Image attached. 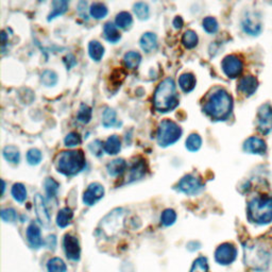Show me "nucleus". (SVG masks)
I'll list each match as a JSON object with an SVG mask.
<instances>
[{
	"instance_id": "obj_1",
	"label": "nucleus",
	"mask_w": 272,
	"mask_h": 272,
	"mask_svg": "<svg viewBox=\"0 0 272 272\" xmlns=\"http://www.w3.org/2000/svg\"><path fill=\"white\" fill-rule=\"evenodd\" d=\"M179 103V97L177 94L176 84L174 79L167 78L160 82L154 93L153 104L158 112H169L174 110Z\"/></svg>"
},
{
	"instance_id": "obj_2",
	"label": "nucleus",
	"mask_w": 272,
	"mask_h": 272,
	"mask_svg": "<svg viewBox=\"0 0 272 272\" xmlns=\"http://www.w3.org/2000/svg\"><path fill=\"white\" fill-rule=\"evenodd\" d=\"M233 108V100L225 89H218L209 97L204 105V112L216 120L227 119Z\"/></svg>"
},
{
	"instance_id": "obj_3",
	"label": "nucleus",
	"mask_w": 272,
	"mask_h": 272,
	"mask_svg": "<svg viewBox=\"0 0 272 272\" xmlns=\"http://www.w3.org/2000/svg\"><path fill=\"white\" fill-rule=\"evenodd\" d=\"M248 218L256 225H267L272 221V197L261 196L252 199L248 205Z\"/></svg>"
},
{
	"instance_id": "obj_4",
	"label": "nucleus",
	"mask_w": 272,
	"mask_h": 272,
	"mask_svg": "<svg viewBox=\"0 0 272 272\" xmlns=\"http://www.w3.org/2000/svg\"><path fill=\"white\" fill-rule=\"evenodd\" d=\"M85 166V156L81 150L64 151L58 157L57 168L65 176H74Z\"/></svg>"
},
{
	"instance_id": "obj_5",
	"label": "nucleus",
	"mask_w": 272,
	"mask_h": 272,
	"mask_svg": "<svg viewBox=\"0 0 272 272\" xmlns=\"http://www.w3.org/2000/svg\"><path fill=\"white\" fill-rule=\"evenodd\" d=\"M270 255L268 251L260 246H248L245 248V263L255 271H264L269 266Z\"/></svg>"
},
{
	"instance_id": "obj_6",
	"label": "nucleus",
	"mask_w": 272,
	"mask_h": 272,
	"mask_svg": "<svg viewBox=\"0 0 272 272\" xmlns=\"http://www.w3.org/2000/svg\"><path fill=\"white\" fill-rule=\"evenodd\" d=\"M182 135L181 129L173 120H163L157 129V143L159 146L167 147L175 144Z\"/></svg>"
},
{
	"instance_id": "obj_7",
	"label": "nucleus",
	"mask_w": 272,
	"mask_h": 272,
	"mask_svg": "<svg viewBox=\"0 0 272 272\" xmlns=\"http://www.w3.org/2000/svg\"><path fill=\"white\" fill-rule=\"evenodd\" d=\"M178 189L186 195H197L203 189V184L199 178L193 175H187L181 179Z\"/></svg>"
},
{
	"instance_id": "obj_8",
	"label": "nucleus",
	"mask_w": 272,
	"mask_h": 272,
	"mask_svg": "<svg viewBox=\"0 0 272 272\" xmlns=\"http://www.w3.org/2000/svg\"><path fill=\"white\" fill-rule=\"evenodd\" d=\"M237 256V250L232 244L220 245L215 251V259L220 265H230Z\"/></svg>"
},
{
	"instance_id": "obj_9",
	"label": "nucleus",
	"mask_w": 272,
	"mask_h": 272,
	"mask_svg": "<svg viewBox=\"0 0 272 272\" xmlns=\"http://www.w3.org/2000/svg\"><path fill=\"white\" fill-rule=\"evenodd\" d=\"M243 67L244 65H243V62H241V60L234 55L226 57L223 61L224 73L229 78H232V79L238 77L241 74V72H243Z\"/></svg>"
},
{
	"instance_id": "obj_10",
	"label": "nucleus",
	"mask_w": 272,
	"mask_h": 272,
	"mask_svg": "<svg viewBox=\"0 0 272 272\" xmlns=\"http://www.w3.org/2000/svg\"><path fill=\"white\" fill-rule=\"evenodd\" d=\"M258 131L263 134H268L272 131V107L269 104L261 105L257 116Z\"/></svg>"
},
{
	"instance_id": "obj_11",
	"label": "nucleus",
	"mask_w": 272,
	"mask_h": 272,
	"mask_svg": "<svg viewBox=\"0 0 272 272\" xmlns=\"http://www.w3.org/2000/svg\"><path fill=\"white\" fill-rule=\"evenodd\" d=\"M64 250L66 256L72 260H78L80 258V254H81V248L79 245V240L76 236H73L70 234H66L64 237Z\"/></svg>"
},
{
	"instance_id": "obj_12",
	"label": "nucleus",
	"mask_w": 272,
	"mask_h": 272,
	"mask_svg": "<svg viewBox=\"0 0 272 272\" xmlns=\"http://www.w3.org/2000/svg\"><path fill=\"white\" fill-rule=\"evenodd\" d=\"M104 195V188L99 183H92L84 191L83 202L86 205H93Z\"/></svg>"
},
{
	"instance_id": "obj_13",
	"label": "nucleus",
	"mask_w": 272,
	"mask_h": 272,
	"mask_svg": "<svg viewBox=\"0 0 272 272\" xmlns=\"http://www.w3.org/2000/svg\"><path fill=\"white\" fill-rule=\"evenodd\" d=\"M244 150L252 154H264L267 150V146L261 138L250 137L244 144Z\"/></svg>"
},
{
	"instance_id": "obj_14",
	"label": "nucleus",
	"mask_w": 272,
	"mask_h": 272,
	"mask_svg": "<svg viewBox=\"0 0 272 272\" xmlns=\"http://www.w3.org/2000/svg\"><path fill=\"white\" fill-rule=\"evenodd\" d=\"M34 206H35V211L36 216L39 223H41L44 227L49 226L50 224V216L48 213V209L46 207V204L44 202V199L41 195H35L34 197Z\"/></svg>"
},
{
	"instance_id": "obj_15",
	"label": "nucleus",
	"mask_w": 272,
	"mask_h": 272,
	"mask_svg": "<svg viewBox=\"0 0 272 272\" xmlns=\"http://www.w3.org/2000/svg\"><path fill=\"white\" fill-rule=\"evenodd\" d=\"M258 86V82L255 77L253 76H246L243 79H240L238 83V89L239 92L243 94L250 96L253 94Z\"/></svg>"
},
{
	"instance_id": "obj_16",
	"label": "nucleus",
	"mask_w": 272,
	"mask_h": 272,
	"mask_svg": "<svg viewBox=\"0 0 272 272\" xmlns=\"http://www.w3.org/2000/svg\"><path fill=\"white\" fill-rule=\"evenodd\" d=\"M27 238L29 244L32 248L38 249L43 245V239L41 236V230L37 227L36 224H31L27 229Z\"/></svg>"
},
{
	"instance_id": "obj_17",
	"label": "nucleus",
	"mask_w": 272,
	"mask_h": 272,
	"mask_svg": "<svg viewBox=\"0 0 272 272\" xmlns=\"http://www.w3.org/2000/svg\"><path fill=\"white\" fill-rule=\"evenodd\" d=\"M243 28L247 33L250 35H257L260 32L261 25L258 21V18L254 16H246L243 22Z\"/></svg>"
},
{
	"instance_id": "obj_18",
	"label": "nucleus",
	"mask_w": 272,
	"mask_h": 272,
	"mask_svg": "<svg viewBox=\"0 0 272 272\" xmlns=\"http://www.w3.org/2000/svg\"><path fill=\"white\" fill-rule=\"evenodd\" d=\"M140 47L146 52H151L157 47V37L154 33L147 32L140 37Z\"/></svg>"
},
{
	"instance_id": "obj_19",
	"label": "nucleus",
	"mask_w": 272,
	"mask_h": 272,
	"mask_svg": "<svg viewBox=\"0 0 272 272\" xmlns=\"http://www.w3.org/2000/svg\"><path fill=\"white\" fill-rule=\"evenodd\" d=\"M104 150H105V152L110 155H115L117 154L120 149H122V143H120V139L117 135H112V136H110L107 139H106V142L104 144Z\"/></svg>"
},
{
	"instance_id": "obj_20",
	"label": "nucleus",
	"mask_w": 272,
	"mask_h": 272,
	"mask_svg": "<svg viewBox=\"0 0 272 272\" xmlns=\"http://www.w3.org/2000/svg\"><path fill=\"white\" fill-rule=\"evenodd\" d=\"M179 85L183 92L189 93L196 86V78L193 74H183L179 78Z\"/></svg>"
},
{
	"instance_id": "obj_21",
	"label": "nucleus",
	"mask_w": 272,
	"mask_h": 272,
	"mask_svg": "<svg viewBox=\"0 0 272 272\" xmlns=\"http://www.w3.org/2000/svg\"><path fill=\"white\" fill-rule=\"evenodd\" d=\"M127 167V163L126 160L123 159V158H116L114 160H112V162H110L106 166V169H107V173L110 176H118L123 173V171L126 169Z\"/></svg>"
},
{
	"instance_id": "obj_22",
	"label": "nucleus",
	"mask_w": 272,
	"mask_h": 272,
	"mask_svg": "<svg viewBox=\"0 0 272 272\" xmlns=\"http://www.w3.org/2000/svg\"><path fill=\"white\" fill-rule=\"evenodd\" d=\"M73 217H74L73 210L69 207H64L59 211V214L57 216V225L60 228H65L70 224Z\"/></svg>"
},
{
	"instance_id": "obj_23",
	"label": "nucleus",
	"mask_w": 272,
	"mask_h": 272,
	"mask_svg": "<svg viewBox=\"0 0 272 272\" xmlns=\"http://www.w3.org/2000/svg\"><path fill=\"white\" fill-rule=\"evenodd\" d=\"M68 9V3L65 0H56L52 3V11L48 15V21L56 18L59 15L64 14Z\"/></svg>"
},
{
	"instance_id": "obj_24",
	"label": "nucleus",
	"mask_w": 272,
	"mask_h": 272,
	"mask_svg": "<svg viewBox=\"0 0 272 272\" xmlns=\"http://www.w3.org/2000/svg\"><path fill=\"white\" fill-rule=\"evenodd\" d=\"M88 52L94 61H100L104 55V47L97 41H92L88 45Z\"/></svg>"
},
{
	"instance_id": "obj_25",
	"label": "nucleus",
	"mask_w": 272,
	"mask_h": 272,
	"mask_svg": "<svg viewBox=\"0 0 272 272\" xmlns=\"http://www.w3.org/2000/svg\"><path fill=\"white\" fill-rule=\"evenodd\" d=\"M103 32L105 38L111 43H116L119 41L120 37H122L120 36V33L118 32L116 26H114L112 23H106L104 25Z\"/></svg>"
},
{
	"instance_id": "obj_26",
	"label": "nucleus",
	"mask_w": 272,
	"mask_h": 272,
	"mask_svg": "<svg viewBox=\"0 0 272 272\" xmlns=\"http://www.w3.org/2000/svg\"><path fill=\"white\" fill-rule=\"evenodd\" d=\"M140 61H142V56L136 51H130L125 55L124 62L126 66L130 69H135L138 67Z\"/></svg>"
},
{
	"instance_id": "obj_27",
	"label": "nucleus",
	"mask_w": 272,
	"mask_h": 272,
	"mask_svg": "<svg viewBox=\"0 0 272 272\" xmlns=\"http://www.w3.org/2000/svg\"><path fill=\"white\" fill-rule=\"evenodd\" d=\"M146 174V166L144 162H137L132 167H131L129 171V179L130 181H134L139 178L144 177ZM129 181V182H130Z\"/></svg>"
},
{
	"instance_id": "obj_28",
	"label": "nucleus",
	"mask_w": 272,
	"mask_h": 272,
	"mask_svg": "<svg viewBox=\"0 0 272 272\" xmlns=\"http://www.w3.org/2000/svg\"><path fill=\"white\" fill-rule=\"evenodd\" d=\"M47 269L49 272H66L67 267L62 258L53 257L48 260Z\"/></svg>"
},
{
	"instance_id": "obj_29",
	"label": "nucleus",
	"mask_w": 272,
	"mask_h": 272,
	"mask_svg": "<svg viewBox=\"0 0 272 272\" xmlns=\"http://www.w3.org/2000/svg\"><path fill=\"white\" fill-rule=\"evenodd\" d=\"M4 156L8 160V162H11L14 164H17L21 159V153H19V150L14 147V146H8L4 149Z\"/></svg>"
},
{
	"instance_id": "obj_30",
	"label": "nucleus",
	"mask_w": 272,
	"mask_h": 272,
	"mask_svg": "<svg viewBox=\"0 0 272 272\" xmlns=\"http://www.w3.org/2000/svg\"><path fill=\"white\" fill-rule=\"evenodd\" d=\"M115 22H116L117 27L126 30L132 25L133 18H132V15H131L129 12H120L119 14H117Z\"/></svg>"
},
{
	"instance_id": "obj_31",
	"label": "nucleus",
	"mask_w": 272,
	"mask_h": 272,
	"mask_svg": "<svg viewBox=\"0 0 272 272\" xmlns=\"http://www.w3.org/2000/svg\"><path fill=\"white\" fill-rule=\"evenodd\" d=\"M89 12H90V15H92L94 18L101 19V18H104L106 16L107 8L103 4L95 3L90 6Z\"/></svg>"
},
{
	"instance_id": "obj_32",
	"label": "nucleus",
	"mask_w": 272,
	"mask_h": 272,
	"mask_svg": "<svg viewBox=\"0 0 272 272\" xmlns=\"http://www.w3.org/2000/svg\"><path fill=\"white\" fill-rule=\"evenodd\" d=\"M182 43L188 49L196 47L197 44H198V35H197V33L195 31H193V30H187V31L183 34Z\"/></svg>"
},
{
	"instance_id": "obj_33",
	"label": "nucleus",
	"mask_w": 272,
	"mask_h": 272,
	"mask_svg": "<svg viewBox=\"0 0 272 272\" xmlns=\"http://www.w3.org/2000/svg\"><path fill=\"white\" fill-rule=\"evenodd\" d=\"M12 196L13 198L19 203H23L24 201L27 198V190L26 187L21 184V183H16L12 187Z\"/></svg>"
},
{
	"instance_id": "obj_34",
	"label": "nucleus",
	"mask_w": 272,
	"mask_h": 272,
	"mask_svg": "<svg viewBox=\"0 0 272 272\" xmlns=\"http://www.w3.org/2000/svg\"><path fill=\"white\" fill-rule=\"evenodd\" d=\"M202 145V139H201L200 135L194 133L190 134L188 138L186 139V148L191 151V152H195V151H198Z\"/></svg>"
},
{
	"instance_id": "obj_35",
	"label": "nucleus",
	"mask_w": 272,
	"mask_h": 272,
	"mask_svg": "<svg viewBox=\"0 0 272 272\" xmlns=\"http://www.w3.org/2000/svg\"><path fill=\"white\" fill-rule=\"evenodd\" d=\"M102 124L105 128H110L113 127L117 124V119H116V112L114 110L106 107L104 113H103V117H102Z\"/></svg>"
},
{
	"instance_id": "obj_36",
	"label": "nucleus",
	"mask_w": 272,
	"mask_h": 272,
	"mask_svg": "<svg viewBox=\"0 0 272 272\" xmlns=\"http://www.w3.org/2000/svg\"><path fill=\"white\" fill-rule=\"evenodd\" d=\"M78 120L82 124H88L92 119V108L86 104H81L78 112Z\"/></svg>"
},
{
	"instance_id": "obj_37",
	"label": "nucleus",
	"mask_w": 272,
	"mask_h": 272,
	"mask_svg": "<svg viewBox=\"0 0 272 272\" xmlns=\"http://www.w3.org/2000/svg\"><path fill=\"white\" fill-rule=\"evenodd\" d=\"M41 80L44 85L46 86H53L58 82V75L52 72V70H45L42 74Z\"/></svg>"
},
{
	"instance_id": "obj_38",
	"label": "nucleus",
	"mask_w": 272,
	"mask_h": 272,
	"mask_svg": "<svg viewBox=\"0 0 272 272\" xmlns=\"http://www.w3.org/2000/svg\"><path fill=\"white\" fill-rule=\"evenodd\" d=\"M177 219V214L176 211L174 209H165L163 211L162 216H160V221H162V224L165 226V227H169L171 225L175 224V221Z\"/></svg>"
},
{
	"instance_id": "obj_39",
	"label": "nucleus",
	"mask_w": 272,
	"mask_h": 272,
	"mask_svg": "<svg viewBox=\"0 0 272 272\" xmlns=\"http://www.w3.org/2000/svg\"><path fill=\"white\" fill-rule=\"evenodd\" d=\"M190 272H208V264H207V259L203 256H201L197 258L193 267L190 269Z\"/></svg>"
},
{
	"instance_id": "obj_40",
	"label": "nucleus",
	"mask_w": 272,
	"mask_h": 272,
	"mask_svg": "<svg viewBox=\"0 0 272 272\" xmlns=\"http://www.w3.org/2000/svg\"><path fill=\"white\" fill-rule=\"evenodd\" d=\"M134 13L139 19H147L149 17V7L145 3H137L134 5Z\"/></svg>"
},
{
	"instance_id": "obj_41",
	"label": "nucleus",
	"mask_w": 272,
	"mask_h": 272,
	"mask_svg": "<svg viewBox=\"0 0 272 272\" xmlns=\"http://www.w3.org/2000/svg\"><path fill=\"white\" fill-rule=\"evenodd\" d=\"M27 160L30 165H37L42 160V153L38 149H30L27 153Z\"/></svg>"
},
{
	"instance_id": "obj_42",
	"label": "nucleus",
	"mask_w": 272,
	"mask_h": 272,
	"mask_svg": "<svg viewBox=\"0 0 272 272\" xmlns=\"http://www.w3.org/2000/svg\"><path fill=\"white\" fill-rule=\"evenodd\" d=\"M203 28L207 33H215L218 30V23L214 17H206L203 19Z\"/></svg>"
},
{
	"instance_id": "obj_43",
	"label": "nucleus",
	"mask_w": 272,
	"mask_h": 272,
	"mask_svg": "<svg viewBox=\"0 0 272 272\" xmlns=\"http://www.w3.org/2000/svg\"><path fill=\"white\" fill-rule=\"evenodd\" d=\"M45 187H46V191L49 197H56L58 189H59V184L52 178H48L45 181Z\"/></svg>"
},
{
	"instance_id": "obj_44",
	"label": "nucleus",
	"mask_w": 272,
	"mask_h": 272,
	"mask_svg": "<svg viewBox=\"0 0 272 272\" xmlns=\"http://www.w3.org/2000/svg\"><path fill=\"white\" fill-rule=\"evenodd\" d=\"M64 143H65V146L67 147H75L81 143V137H80V135L76 132H70L65 137Z\"/></svg>"
},
{
	"instance_id": "obj_45",
	"label": "nucleus",
	"mask_w": 272,
	"mask_h": 272,
	"mask_svg": "<svg viewBox=\"0 0 272 272\" xmlns=\"http://www.w3.org/2000/svg\"><path fill=\"white\" fill-rule=\"evenodd\" d=\"M2 218L6 223H14L17 219V214L13 208H5L2 210Z\"/></svg>"
},
{
	"instance_id": "obj_46",
	"label": "nucleus",
	"mask_w": 272,
	"mask_h": 272,
	"mask_svg": "<svg viewBox=\"0 0 272 272\" xmlns=\"http://www.w3.org/2000/svg\"><path fill=\"white\" fill-rule=\"evenodd\" d=\"M89 150L92 151L93 154L100 156L102 154V143L100 140H94V142L89 145Z\"/></svg>"
},
{
	"instance_id": "obj_47",
	"label": "nucleus",
	"mask_w": 272,
	"mask_h": 272,
	"mask_svg": "<svg viewBox=\"0 0 272 272\" xmlns=\"http://www.w3.org/2000/svg\"><path fill=\"white\" fill-rule=\"evenodd\" d=\"M174 26L176 29H181L183 27V19L181 16H177L175 19H174Z\"/></svg>"
},
{
	"instance_id": "obj_48",
	"label": "nucleus",
	"mask_w": 272,
	"mask_h": 272,
	"mask_svg": "<svg viewBox=\"0 0 272 272\" xmlns=\"http://www.w3.org/2000/svg\"><path fill=\"white\" fill-rule=\"evenodd\" d=\"M2 37H3V46H5L7 44V35H6V32L5 31H3Z\"/></svg>"
}]
</instances>
